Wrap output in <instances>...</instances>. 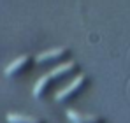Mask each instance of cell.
Here are the masks:
<instances>
[{
  "label": "cell",
  "mask_w": 130,
  "mask_h": 123,
  "mask_svg": "<svg viewBox=\"0 0 130 123\" xmlns=\"http://www.w3.org/2000/svg\"><path fill=\"white\" fill-rule=\"evenodd\" d=\"M83 78H85L83 74H77V76H76V78H74L72 81L69 83V84H65L63 88H60V90H58V91L55 93V97H56V99H62V97H65V95H67L69 91L76 90V88H77V84H79V83L83 81Z\"/></svg>",
  "instance_id": "6da1fadb"
},
{
  "label": "cell",
  "mask_w": 130,
  "mask_h": 123,
  "mask_svg": "<svg viewBox=\"0 0 130 123\" xmlns=\"http://www.w3.org/2000/svg\"><path fill=\"white\" fill-rule=\"evenodd\" d=\"M7 120L12 123H39L37 118L26 116V114H18V113H7Z\"/></svg>",
  "instance_id": "7a4b0ae2"
},
{
  "label": "cell",
  "mask_w": 130,
  "mask_h": 123,
  "mask_svg": "<svg viewBox=\"0 0 130 123\" xmlns=\"http://www.w3.org/2000/svg\"><path fill=\"white\" fill-rule=\"evenodd\" d=\"M67 116L70 120H74V123H81V121H95L97 116L95 114H79L77 111H72V109H67Z\"/></svg>",
  "instance_id": "3957f363"
},
{
  "label": "cell",
  "mask_w": 130,
  "mask_h": 123,
  "mask_svg": "<svg viewBox=\"0 0 130 123\" xmlns=\"http://www.w3.org/2000/svg\"><path fill=\"white\" fill-rule=\"evenodd\" d=\"M26 58H28L26 55H21V56H18L16 60H12L11 63H9V65H7V67H5V70H4V72H5V74H12V72H14L18 67H21L23 63L26 62Z\"/></svg>",
  "instance_id": "277c9868"
},
{
  "label": "cell",
  "mask_w": 130,
  "mask_h": 123,
  "mask_svg": "<svg viewBox=\"0 0 130 123\" xmlns=\"http://www.w3.org/2000/svg\"><path fill=\"white\" fill-rule=\"evenodd\" d=\"M63 51H65L63 46H60V48H51V49H46V51H41V53L37 55V60L49 58V56H55V55H60V53H63Z\"/></svg>",
  "instance_id": "5b68a950"
},
{
  "label": "cell",
  "mask_w": 130,
  "mask_h": 123,
  "mask_svg": "<svg viewBox=\"0 0 130 123\" xmlns=\"http://www.w3.org/2000/svg\"><path fill=\"white\" fill-rule=\"evenodd\" d=\"M72 65H74V62H72V60H70V62H63V63H60V65H56V67H53V69L49 70V74H47V76H49V78H51V76H56V74H60V72H63L65 69H70Z\"/></svg>",
  "instance_id": "8992f818"
},
{
  "label": "cell",
  "mask_w": 130,
  "mask_h": 123,
  "mask_svg": "<svg viewBox=\"0 0 130 123\" xmlns=\"http://www.w3.org/2000/svg\"><path fill=\"white\" fill-rule=\"evenodd\" d=\"M47 79H49V76H47V74H46V76H41V78L37 79L35 86H34V90H32V91H34V95H39V91L42 90V86L47 83Z\"/></svg>",
  "instance_id": "52a82bcc"
}]
</instances>
